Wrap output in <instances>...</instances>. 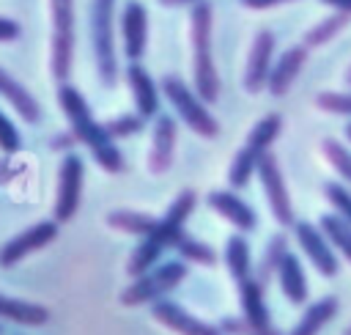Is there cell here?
Returning a JSON list of instances; mask_svg holds the SVG:
<instances>
[{"label":"cell","mask_w":351,"mask_h":335,"mask_svg":"<svg viewBox=\"0 0 351 335\" xmlns=\"http://www.w3.org/2000/svg\"><path fill=\"white\" fill-rule=\"evenodd\" d=\"M58 104H60V110H63V115L69 121V129L74 132L77 143H82L90 151V157L96 159V165L101 170H107V173H121L126 168L123 154H121L118 143L107 135L104 124H99L93 118V110L85 102V96L74 85L60 82V88H58Z\"/></svg>","instance_id":"cell-1"},{"label":"cell","mask_w":351,"mask_h":335,"mask_svg":"<svg viewBox=\"0 0 351 335\" xmlns=\"http://www.w3.org/2000/svg\"><path fill=\"white\" fill-rule=\"evenodd\" d=\"M211 38H214V5L208 0H197L192 3L189 11V41H192V88L195 93L211 104L219 99L222 82H219V71L214 63V49H211Z\"/></svg>","instance_id":"cell-2"},{"label":"cell","mask_w":351,"mask_h":335,"mask_svg":"<svg viewBox=\"0 0 351 335\" xmlns=\"http://www.w3.org/2000/svg\"><path fill=\"white\" fill-rule=\"evenodd\" d=\"M159 91L165 93V99L170 102V107L176 110V115L197 135V137H217L219 135V121L211 115L208 104L195 93L192 85H186L181 77L176 74H165L159 82Z\"/></svg>","instance_id":"cell-3"},{"label":"cell","mask_w":351,"mask_h":335,"mask_svg":"<svg viewBox=\"0 0 351 335\" xmlns=\"http://www.w3.org/2000/svg\"><path fill=\"white\" fill-rule=\"evenodd\" d=\"M186 261H162L154 269H148L145 275L134 277L123 291H121V305L126 308H140V305H154L156 299H165L170 291H176L178 283H184L186 277Z\"/></svg>","instance_id":"cell-4"},{"label":"cell","mask_w":351,"mask_h":335,"mask_svg":"<svg viewBox=\"0 0 351 335\" xmlns=\"http://www.w3.org/2000/svg\"><path fill=\"white\" fill-rule=\"evenodd\" d=\"M115 0H93L90 5V41L96 71L104 88L118 82V58H115Z\"/></svg>","instance_id":"cell-5"},{"label":"cell","mask_w":351,"mask_h":335,"mask_svg":"<svg viewBox=\"0 0 351 335\" xmlns=\"http://www.w3.org/2000/svg\"><path fill=\"white\" fill-rule=\"evenodd\" d=\"M52 14V47L49 71L58 82H66L74 66V0H49Z\"/></svg>","instance_id":"cell-6"},{"label":"cell","mask_w":351,"mask_h":335,"mask_svg":"<svg viewBox=\"0 0 351 335\" xmlns=\"http://www.w3.org/2000/svg\"><path fill=\"white\" fill-rule=\"evenodd\" d=\"M82 187H85V162L80 154L69 151L60 159L58 168V189H55V203H52V220L55 222H69L80 211L82 200Z\"/></svg>","instance_id":"cell-7"},{"label":"cell","mask_w":351,"mask_h":335,"mask_svg":"<svg viewBox=\"0 0 351 335\" xmlns=\"http://www.w3.org/2000/svg\"><path fill=\"white\" fill-rule=\"evenodd\" d=\"M258 181H261V189H263V198L274 214V220L282 225V228H293L296 222V214H293V203H291V192H288V184H285V173L277 162V157L271 151H266L261 159H258V170H255Z\"/></svg>","instance_id":"cell-8"},{"label":"cell","mask_w":351,"mask_h":335,"mask_svg":"<svg viewBox=\"0 0 351 335\" xmlns=\"http://www.w3.org/2000/svg\"><path fill=\"white\" fill-rule=\"evenodd\" d=\"M293 236H296V244L302 247L304 258L313 264V269H318L321 277H337L340 258H337L335 247L329 244L326 233L321 231V225L299 220V222H293Z\"/></svg>","instance_id":"cell-9"},{"label":"cell","mask_w":351,"mask_h":335,"mask_svg":"<svg viewBox=\"0 0 351 335\" xmlns=\"http://www.w3.org/2000/svg\"><path fill=\"white\" fill-rule=\"evenodd\" d=\"M58 225L60 222H55V220H41V222H33L30 228H25L22 233L11 236L0 247V266L3 269H11L19 261H25L27 255H33V253L44 250L47 244H52L58 239V231H60Z\"/></svg>","instance_id":"cell-10"},{"label":"cell","mask_w":351,"mask_h":335,"mask_svg":"<svg viewBox=\"0 0 351 335\" xmlns=\"http://www.w3.org/2000/svg\"><path fill=\"white\" fill-rule=\"evenodd\" d=\"M195 206H197V192L189 189V187H184V189L170 200L167 211L156 220L151 236H154L165 250L176 247L178 239L186 233V220H189V214L195 211Z\"/></svg>","instance_id":"cell-11"},{"label":"cell","mask_w":351,"mask_h":335,"mask_svg":"<svg viewBox=\"0 0 351 335\" xmlns=\"http://www.w3.org/2000/svg\"><path fill=\"white\" fill-rule=\"evenodd\" d=\"M274 47H277V38L271 30H258L255 38H252V47H250V55H247V66H244V91L247 93H261L269 82V74H271V66H274Z\"/></svg>","instance_id":"cell-12"},{"label":"cell","mask_w":351,"mask_h":335,"mask_svg":"<svg viewBox=\"0 0 351 335\" xmlns=\"http://www.w3.org/2000/svg\"><path fill=\"white\" fill-rule=\"evenodd\" d=\"M176 148H178V124L173 115L159 113L154 118V129H151V148H148V170L154 176H162L173 168L176 159Z\"/></svg>","instance_id":"cell-13"},{"label":"cell","mask_w":351,"mask_h":335,"mask_svg":"<svg viewBox=\"0 0 351 335\" xmlns=\"http://www.w3.org/2000/svg\"><path fill=\"white\" fill-rule=\"evenodd\" d=\"M151 316H154V321H159L162 327H167L176 335H222L219 327H214V324L192 316L186 308H181L178 302H173L167 297L165 299H156L151 305Z\"/></svg>","instance_id":"cell-14"},{"label":"cell","mask_w":351,"mask_h":335,"mask_svg":"<svg viewBox=\"0 0 351 335\" xmlns=\"http://www.w3.org/2000/svg\"><path fill=\"white\" fill-rule=\"evenodd\" d=\"M121 38L123 55L129 60H140L148 47V11L140 0H129L121 11Z\"/></svg>","instance_id":"cell-15"},{"label":"cell","mask_w":351,"mask_h":335,"mask_svg":"<svg viewBox=\"0 0 351 335\" xmlns=\"http://www.w3.org/2000/svg\"><path fill=\"white\" fill-rule=\"evenodd\" d=\"M206 200H208V206H211L222 220H228L239 233H252V231L258 228V214H255V209H252L247 200H241V195H239L236 189H211Z\"/></svg>","instance_id":"cell-16"},{"label":"cell","mask_w":351,"mask_h":335,"mask_svg":"<svg viewBox=\"0 0 351 335\" xmlns=\"http://www.w3.org/2000/svg\"><path fill=\"white\" fill-rule=\"evenodd\" d=\"M126 82H129V93L134 102V113H140L145 121L159 115V85L154 82V77L148 74V69L140 60H129L126 66Z\"/></svg>","instance_id":"cell-17"},{"label":"cell","mask_w":351,"mask_h":335,"mask_svg":"<svg viewBox=\"0 0 351 335\" xmlns=\"http://www.w3.org/2000/svg\"><path fill=\"white\" fill-rule=\"evenodd\" d=\"M307 58H310V49H307L304 44L288 47V49L274 60L271 74H269V82H266V91H269L274 99L285 96V93L291 91V85L296 82L299 71L307 66Z\"/></svg>","instance_id":"cell-18"},{"label":"cell","mask_w":351,"mask_h":335,"mask_svg":"<svg viewBox=\"0 0 351 335\" xmlns=\"http://www.w3.org/2000/svg\"><path fill=\"white\" fill-rule=\"evenodd\" d=\"M239 305H241V316L252 327H258L261 332H277L266 305V286H261L255 277L239 280Z\"/></svg>","instance_id":"cell-19"},{"label":"cell","mask_w":351,"mask_h":335,"mask_svg":"<svg viewBox=\"0 0 351 335\" xmlns=\"http://www.w3.org/2000/svg\"><path fill=\"white\" fill-rule=\"evenodd\" d=\"M0 96L5 102H11V107L16 110V115L27 124H38L41 121V104L36 102V96L16 80L11 77V71H5L0 66Z\"/></svg>","instance_id":"cell-20"},{"label":"cell","mask_w":351,"mask_h":335,"mask_svg":"<svg viewBox=\"0 0 351 335\" xmlns=\"http://www.w3.org/2000/svg\"><path fill=\"white\" fill-rule=\"evenodd\" d=\"M277 283L285 294V299L291 305H304L307 302V294H310V283H307V275H304V266H302V258L296 253H285L280 269H277Z\"/></svg>","instance_id":"cell-21"},{"label":"cell","mask_w":351,"mask_h":335,"mask_svg":"<svg viewBox=\"0 0 351 335\" xmlns=\"http://www.w3.org/2000/svg\"><path fill=\"white\" fill-rule=\"evenodd\" d=\"M337 310H340V299L335 294H326V297L310 302L307 310L302 313V319L293 324L291 335H318L329 321H335Z\"/></svg>","instance_id":"cell-22"},{"label":"cell","mask_w":351,"mask_h":335,"mask_svg":"<svg viewBox=\"0 0 351 335\" xmlns=\"http://www.w3.org/2000/svg\"><path fill=\"white\" fill-rule=\"evenodd\" d=\"M0 319L22 324V327H41L49 321V308L38 305V302H27V299H16V297H5L0 291Z\"/></svg>","instance_id":"cell-23"},{"label":"cell","mask_w":351,"mask_h":335,"mask_svg":"<svg viewBox=\"0 0 351 335\" xmlns=\"http://www.w3.org/2000/svg\"><path fill=\"white\" fill-rule=\"evenodd\" d=\"M285 253H288V233L280 231V233H274V236L266 242V247H263V253H261V261H258V266L252 269V277H255L261 286H269L271 277H277V269H280Z\"/></svg>","instance_id":"cell-24"},{"label":"cell","mask_w":351,"mask_h":335,"mask_svg":"<svg viewBox=\"0 0 351 335\" xmlns=\"http://www.w3.org/2000/svg\"><path fill=\"white\" fill-rule=\"evenodd\" d=\"M159 217L148 214V211H134V209H115L104 217V222L112 228V231H121V233H129V236H148L154 231Z\"/></svg>","instance_id":"cell-25"},{"label":"cell","mask_w":351,"mask_h":335,"mask_svg":"<svg viewBox=\"0 0 351 335\" xmlns=\"http://www.w3.org/2000/svg\"><path fill=\"white\" fill-rule=\"evenodd\" d=\"M225 266L236 283L244 277H252V269H255L252 266V250H250L247 236L239 231L225 242Z\"/></svg>","instance_id":"cell-26"},{"label":"cell","mask_w":351,"mask_h":335,"mask_svg":"<svg viewBox=\"0 0 351 335\" xmlns=\"http://www.w3.org/2000/svg\"><path fill=\"white\" fill-rule=\"evenodd\" d=\"M282 126H285V121H282L280 113H266L261 121H255V126L250 129L244 146L252 148L255 154H266V151H271V146H274V140L280 137Z\"/></svg>","instance_id":"cell-27"},{"label":"cell","mask_w":351,"mask_h":335,"mask_svg":"<svg viewBox=\"0 0 351 335\" xmlns=\"http://www.w3.org/2000/svg\"><path fill=\"white\" fill-rule=\"evenodd\" d=\"M348 22H351V16H348V14L335 11V14L324 16V19H318L313 27H307V30H304V36H302V44H304L307 49L324 47V44H326V41H332L337 33H343V30L348 27Z\"/></svg>","instance_id":"cell-28"},{"label":"cell","mask_w":351,"mask_h":335,"mask_svg":"<svg viewBox=\"0 0 351 335\" xmlns=\"http://www.w3.org/2000/svg\"><path fill=\"white\" fill-rule=\"evenodd\" d=\"M261 157H263V154H255V151L247 148V146H241V148L233 154L230 168H228V184H230V189H244V187L252 181Z\"/></svg>","instance_id":"cell-29"},{"label":"cell","mask_w":351,"mask_h":335,"mask_svg":"<svg viewBox=\"0 0 351 335\" xmlns=\"http://www.w3.org/2000/svg\"><path fill=\"white\" fill-rule=\"evenodd\" d=\"M318 225H321V231L326 233V239H329V244L335 247V253H340L346 261H351V225L343 220V217H337L335 211L329 214H321V220H318Z\"/></svg>","instance_id":"cell-30"},{"label":"cell","mask_w":351,"mask_h":335,"mask_svg":"<svg viewBox=\"0 0 351 335\" xmlns=\"http://www.w3.org/2000/svg\"><path fill=\"white\" fill-rule=\"evenodd\" d=\"M173 250H176V253L181 255V261H186V264H197V266H214V264H217V250H214L208 242L197 239V236H186V233H184Z\"/></svg>","instance_id":"cell-31"},{"label":"cell","mask_w":351,"mask_h":335,"mask_svg":"<svg viewBox=\"0 0 351 335\" xmlns=\"http://www.w3.org/2000/svg\"><path fill=\"white\" fill-rule=\"evenodd\" d=\"M321 151H324L326 162L335 168V173L343 181H351V148L335 137H326V140H321Z\"/></svg>","instance_id":"cell-32"},{"label":"cell","mask_w":351,"mask_h":335,"mask_svg":"<svg viewBox=\"0 0 351 335\" xmlns=\"http://www.w3.org/2000/svg\"><path fill=\"white\" fill-rule=\"evenodd\" d=\"M104 129L115 143L118 140H129V137H134V135H140L145 129V118L140 113H121V115L104 121Z\"/></svg>","instance_id":"cell-33"},{"label":"cell","mask_w":351,"mask_h":335,"mask_svg":"<svg viewBox=\"0 0 351 335\" xmlns=\"http://www.w3.org/2000/svg\"><path fill=\"white\" fill-rule=\"evenodd\" d=\"M315 107L329 115L351 118V91H321L315 96Z\"/></svg>","instance_id":"cell-34"},{"label":"cell","mask_w":351,"mask_h":335,"mask_svg":"<svg viewBox=\"0 0 351 335\" xmlns=\"http://www.w3.org/2000/svg\"><path fill=\"white\" fill-rule=\"evenodd\" d=\"M324 198L329 200V206L335 209V214L343 217L351 225V189L343 181H326L324 184Z\"/></svg>","instance_id":"cell-35"},{"label":"cell","mask_w":351,"mask_h":335,"mask_svg":"<svg viewBox=\"0 0 351 335\" xmlns=\"http://www.w3.org/2000/svg\"><path fill=\"white\" fill-rule=\"evenodd\" d=\"M19 148H22L19 129H16V124L0 110V151H3L5 157H14Z\"/></svg>","instance_id":"cell-36"},{"label":"cell","mask_w":351,"mask_h":335,"mask_svg":"<svg viewBox=\"0 0 351 335\" xmlns=\"http://www.w3.org/2000/svg\"><path fill=\"white\" fill-rule=\"evenodd\" d=\"M219 332H222V335H280V332H261V330L252 327L241 313L222 319V321H219Z\"/></svg>","instance_id":"cell-37"},{"label":"cell","mask_w":351,"mask_h":335,"mask_svg":"<svg viewBox=\"0 0 351 335\" xmlns=\"http://www.w3.org/2000/svg\"><path fill=\"white\" fill-rule=\"evenodd\" d=\"M74 146H77V137H74L71 129H69V132H58V135H52V140H49V148H52V151H63V154H69Z\"/></svg>","instance_id":"cell-38"},{"label":"cell","mask_w":351,"mask_h":335,"mask_svg":"<svg viewBox=\"0 0 351 335\" xmlns=\"http://www.w3.org/2000/svg\"><path fill=\"white\" fill-rule=\"evenodd\" d=\"M22 36V27L16 19H8V16H0V41H16Z\"/></svg>","instance_id":"cell-39"},{"label":"cell","mask_w":351,"mask_h":335,"mask_svg":"<svg viewBox=\"0 0 351 335\" xmlns=\"http://www.w3.org/2000/svg\"><path fill=\"white\" fill-rule=\"evenodd\" d=\"M244 8H252V11H266V8H274V5H282V3H291V0H239Z\"/></svg>","instance_id":"cell-40"},{"label":"cell","mask_w":351,"mask_h":335,"mask_svg":"<svg viewBox=\"0 0 351 335\" xmlns=\"http://www.w3.org/2000/svg\"><path fill=\"white\" fill-rule=\"evenodd\" d=\"M321 3L329 5V8H335V11H343V14L351 16V0H321Z\"/></svg>","instance_id":"cell-41"},{"label":"cell","mask_w":351,"mask_h":335,"mask_svg":"<svg viewBox=\"0 0 351 335\" xmlns=\"http://www.w3.org/2000/svg\"><path fill=\"white\" fill-rule=\"evenodd\" d=\"M14 176V170L8 168V159H0V184H8Z\"/></svg>","instance_id":"cell-42"},{"label":"cell","mask_w":351,"mask_h":335,"mask_svg":"<svg viewBox=\"0 0 351 335\" xmlns=\"http://www.w3.org/2000/svg\"><path fill=\"white\" fill-rule=\"evenodd\" d=\"M162 5H167V8H178V5H192V3H197V0H159Z\"/></svg>","instance_id":"cell-43"},{"label":"cell","mask_w":351,"mask_h":335,"mask_svg":"<svg viewBox=\"0 0 351 335\" xmlns=\"http://www.w3.org/2000/svg\"><path fill=\"white\" fill-rule=\"evenodd\" d=\"M343 135H346V137H348V140H351V121H348V124H346V129H343Z\"/></svg>","instance_id":"cell-44"},{"label":"cell","mask_w":351,"mask_h":335,"mask_svg":"<svg viewBox=\"0 0 351 335\" xmlns=\"http://www.w3.org/2000/svg\"><path fill=\"white\" fill-rule=\"evenodd\" d=\"M346 82H348V85H351V66H348V69H346Z\"/></svg>","instance_id":"cell-45"},{"label":"cell","mask_w":351,"mask_h":335,"mask_svg":"<svg viewBox=\"0 0 351 335\" xmlns=\"http://www.w3.org/2000/svg\"><path fill=\"white\" fill-rule=\"evenodd\" d=\"M343 335H351V324H348V327H346V330H343Z\"/></svg>","instance_id":"cell-46"},{"label":"cell","mask_w":351,"mask_h":335,"mask_svg":"<svg viewBox=\"0 0 351 335\" xmlns=\"http://www.w3.org/2000/svg\"><path fill=\"white\" fill-rule=\"evenodd\" d=\"M0 335H3V324H0Z\"/></svg>","instance_id":"cell-47"}]
</instances>
